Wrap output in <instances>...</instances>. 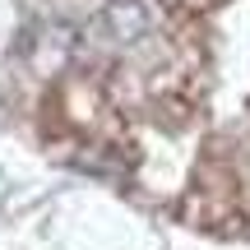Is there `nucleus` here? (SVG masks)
<instances>
[{
    "instance_id": "1",
    "label": "nucleus",
    "mask_w": 250,
    "mask_h": 250,
    "mask_svg": "<svg viewBox=\"0 0 250 250\" xmlns=\"http://www.w3.org/2000/svg\"><path fill=\"white\" fill-rule=\"evenodd\" d=\"M148 28H153L148 0H111L98 14V23H93V37H98V46L125 51V46H134L139 37H148Z\"/></svg>"
}]
</instances>
